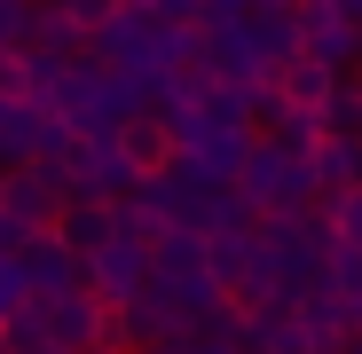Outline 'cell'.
<instances>
[{
  "label": "cell",
  "mask_w": 362,
  "mask_h": 354,
  "mask_svg": "<svg viewBox=\"0 0 362 354\" xmlns=\"http://www.w3.org/2000/svg\"><path fill=\"white\" fill-rule=\"evenodd\" d=\"M236 189L252 197L260 220H268V213H308V205L323 197L315 158H308V150H291L284 134H260V142H252V158L236 165Z\"/></svg>",
  "instance_id": "6da1fadb"
},
{
  "label": "cell",
  "mask_w": 362,
  "mask_h": 354,
  "mask_svg": "<svg viewBox=\"0 0 362 354\" xmlns=\"http://www.w3.org/2000/svg\"><path fill=\"white\" fill-rule=\"evenodd\" d=\"M40 323L55 331V346H118V300H103L95 283H71V291H40Z\"/></svg>",
  "instance_id": "7a4b0ae2"
},
{
  "label": "cell",
  "mask_w": 362,
  "mask_h": 354,
  "mask_svg": "<svg viewBox=\"0 0 362 354\" xmlns=\"http://www.w3.org/2000/svg\"><path fill=\"white\" fill-rule=\"evenodd\" d=\"M158 338H197V315L181 307V291L165 276H150L142 291L118 300V346H158Z\"/></svg>",
  "instance_id": "3957f363"
},
{
  "label": "cell",
  "mask_w": 362,
  "mask_h": 354,
  "mask_svg": "<svg viewBox=\"0 0 362 354\" xmlns=\"http://www.w3.org/2000/svg\"><path fill=\"white\" fill-rule=\"evenodd\" d=\"M0 205H8L24 228H64L71 189H64V173H55V165L24 158V165H0Z\"/></svg>",
  "instance_id": "277c9868"
},
{
  "label": "cell",
  "mask_w": 362,
  "mask_h": 354,
  "mask_svg": "<svg viewBox=\"0 0 362 354\" xmlns=\"http://www.w3.org/2000/svg\"><path fill=\"white\" fill-rule=\"evenodd\" d=\"M118 158H127V173L134 182H158V173H173L181 165V134H173V110L158 102H142V110H127V126H118Z\"/></svg>",
  "instance_id": "5b68a950"
},
{
  "label": "cell",
  "mask_w": 362,
  "mask_h": 354,
  "mask_svg": "<svg viewBox=\"0 0 362 354\" xmlns=\"http://www.w3.org/2000/svg\"><path fill=\"white\" fill-rule=\"evenodd\" d=\"M150 276H158V244H142L134 228H118L110 244L87 252V283L103 291V300H127V291H142Z\"/></svg>",
  "instance_id": "8992f818"
},
{
  "label": "cell",
  "mask_w": 362,
  "mask_h": 354,
  "mask_svg": "<svg viewBox=\"0 0 362 354\" xmlns=\"http://www.w3.org/2000/svg\"><path fill=\"white\" fill-rule=\"evenodd\" d=\"M339 87H346V64H331V55H315V47H299L291 64L276 71V95H284L299 118H331Z\"/></svg>",
  "instance_id": "52a82bcc"
},
{
  "label": "cell",
  "mask_w": 362,
  "mask_h": 354,
  "mask_svg": "<svg viewBox=\"0 0 362 354\" xmlns=\"http://www.w3.org/2000/svg\"><path fill=\"white\" fill-rule=\"evenodd\" d=\"M24 276H32V291H71V283H87V252L64 228H40L24 244Z\"/></svg>",
  "instance_id": "ba28073f"
},
{
  "label": "cell",
  "mask_w": 362,
  "mask_h": 354,
  "mask_svg": "<svg viewBox=\"0 0 362 354\" xmlns=\"http://www.w3.org/2000/svg\"><path fill=\"white\" fill-rule=\"evenodd\" d=\"M118 228H127V197H71V213H64V236H71L79 252L110 244Z\"/></svg>",
  "instance_id": "9c48e42d"
},
{
  "label": "cell",
  "mask_w": 362,
  "mask_h": 354,
  "mask_svg": "<svg viewBox=\"0 0 362 354\" xmlns=\"http://www.w3.org/2000/svg\"><path fill=\"white\" fill-rule=\"evenodd\" d=\"M323 283L339 291V300H362V244H346V236H339L331 260H323Z\"/></svg>",
  "instance_id": "30bf717a"
},
{
  "label": "cell",
  "mask_w": 362,
  "mask_h": 354,
  "mask_svg": "<svg viewBox=\"0 0 362 354\" xmlns=\"http://www.w3.org/2000/svg\"><path fill=\"white\" fill-rule=\"evenodd\" d=\"M40 291H32V276H24V252H0V315H16V307H32Z\"/></svg>",
  "instance_id": "8fae6325"
},
{
  "label": "cell",
  "mask_w": 362,
  "mask_h": 354,
  "mask_svg": "<svg viewBox=\"0 0 362 354\" xmlns=\"http://www.w3.org/2000/svg\"><path fill=\"white\" fill-rule=\"evenodd\" d=\"M315 213H331V228L346 236V244H362V182H354V189H339V197H323Z\"/></svg>",
  "instance_id": "7c38bea8"
},
{
  "label": "cell",
  "mask_w": 362,
  "mask_h": 354,
  "mask_svg": "<svg viewBox=\"0 0 362 354\" xmlns=\"http://www.w3.org/2000/svg\"><path fill=\"white\" fill-rule=\"evenodd\" d=\"M32 32H40L32 0H0V47H32Z\"/></svg>",
  "instance_id": "4fadbf2b"
},
{
  "label": "cell",
  "mask_w": 362,
  "mask_h": 354,
  "mask_svg": "<svg viewBox=\"0 0 362 354\" xmlns=\"http://www.w3.org/2000/svg\"><path fill=\"white\" fill-rule=\"evenodd\" d=\"M40 8H64L71 24H87V32H103L118 8H127V0H40Z\"/></svg>",
  "instance_id": "5bb4252c"
},
{
  "label": "cell",
  "mask_w": 362,
  "mask_h": 354,
  "mask_svg": "<svg viewBox=\"0 0 362 354\" xmlns=\"http://www.w3.org/2000/svg\"><path fill=\"white\" fill-rule=\"evenodd\" d=\"M142 8H158V16H173V24H205V0H142Z\"/></svg>",
  "instance_id": "9a60e30c"
},
{
  "label": "cell",
  "mask_w": 362,
  "mask_h": 354,
  "mask_svg": "<svg viewBox=\"0 0 362 354\" xmlns=\"http://www.w3.org/2000/svg\"><path fill=\"white\" fill-rule=\"evenodd\" d=\"M127 354H197L189 338H158V346H127Z\"/></svg>",
  "instance_id": "2e32d148"
},
{
  "label": "cell",
  "mask_w": 362,
  "mask_h": 354,
  "mask_svg": "<svg viewBox=\"0 0 362 354\" xmlns=\"http://www.w3.org/2000/svg\"><path fill=\"white\" fill-rule=\"evenodd\" d=\"M331 8H339V16H346L354 32H362V0H331Z\"/></svg>",
  "instance_id": "e0dca14e"
},
{
  "label": "cell",
  "mask_w": 362,
  "mask_h": 354,
  "mask_svg": "<svg viewBox=\"0 0 362 354\" xmlns=\"http://www.w3.org/2000/svg\"><path fill=\"white\" fill-rule=\"evenodd\" d=\"M87 354H127V346H87Z\"/></svg>",
  "instance_id": "ac0fdd59"
},
{
  "label": "cell",
  "mask_w": 362,
  "mask_h": 354,
  "mask_svg": "<svg viewBox=\"0 0 362 354\" xmlns=\"http://www.w3.org/2000/svg\"><path fill=\"white\" fill-rule=\"evenodd\" d=\"M346 354H362V331H354V338H346Z\"/></svg>",
  "instance_id": "d6986e66"
},
{
  "label": "cell",
  "mask_w": 362,
  "mask_h": 354,
  "mask_svg": "<svg viewBox=\"0 0 362 354\" xmlns=\"http://www.w3.org/2000/svg\"><path fill=\"white\" fill-rule=\"evenodd\" d=\"M245 354H252V346H245Z\"/></svg>",
  "instance_id": "ffe728a7"
}]
</instances>
